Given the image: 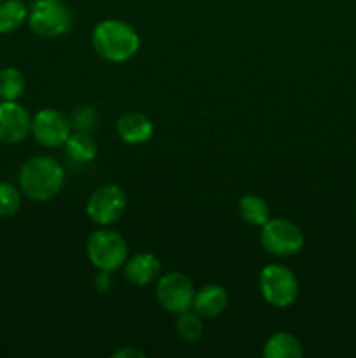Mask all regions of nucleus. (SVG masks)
<instances>
[{
    "label": "nucleus",
    "instance_id": "20e7f679",
    "mask_svg": "<svg viewBox=\"0 0 356 358\" xmlns=\"http://www.w3.org/2000/svg\"><path fill=\"white\" fill-rule=\"evenodd\" d=\"M86 254L94 268L114 273L121 269L128 259V243L115 231L98 229L87 238Z\"/></svg>",
    "mask_w": 356,
    "mask_h": 358
},
{
    "label": "nucleus",
    "instance_id": "4468645a",
    "mask_svg": "<svg viewBox=\"0 0 356 358\" xmlns=\"http://www.w3.org/2000/svg\"><path fill=\"white\" fill-rule=\"evenodd\" d=\"M63 147H65V156L68 157L70 163L77 166H84L96 159L98 145L89 133L73 131Z\"/></svg>",
    "mask_w": 356,
    "mask_h": 358
},
{
    "label": "nucleus",
    "instance_id": "1a4fd4ad",
    "mask_svg": "<svg viewBox=\"0 0 356 358\" xmlns=\"http://www.w3.org/2000/svg\"><path fill=\"white\" fill-rule=\"evenodd\" d=\"M72 133L73 128L70 119L56 108H42L31 117V136L42 147H63Z\"/></svg>",
    "mask_w": 356,
    "mask_h": 358
},
{
    "label": "nucleus",
    "instance_id": "4be33fe9",
    "mask_svg": "<svg viewBox=\"0 0 356 358\" xmlns=\"http://www.w3.org/2000/svg\"><path fill=\"white\" fill-rule=\"evenodd\" d=\"M143 357H145V353L133 348V346H126V348H121L117 350V352L112 353V358H143Z\"/></svg>",
    "mask_w": 356,
    "mask_h": 358
},
{
    "label": "nucleus",
    "instance_id": "9b49d317",
    "mask_svg": "<svg viewBox=\"0 0 356 358\" xmlns=\"http://www.w3.org/2000/svg\"><path fill=\"white\" fill-rule=\"evenodd\" d=\"M122 271H124V278L129 283L136 287H147L159 280L161 261L150 252H142V254L126 259Z\"/></svg>",
    "mask_w": 356,
    "mask_h": 358
},
{
    "label": "nucleus",
    "instance_id": "f8f14e48",
    "mask_svg": "<svg viewBox=\"0 0 356 358\" xmlns=\"http://www.w3.org/2000/svg\"><path fill=\"white\" fill-rule=\"evenodd\" d=\"M119 138L129 145H142L154 136V124L142 112H126L115 122Z\"/></svg>",
    "mask_w": 356,
    "mask_h": 358
},
{
    "label": "nucleus",
    "instance_id": "b1692460",
    "mask_svg": "<svg viewBox=\"0 0 356 358\" xmlns=\"http://www.w3.org/2000/svg\"><path fill=\"white\" fill-rule=\"evenodd\" d=\"M0 2H2V0H0Z\"/></svg>",
    "mask_w": 356,
    "mask_h": 358
},
{
    "label": "nucleus",
    "instance_id": "a211bd4d",
    "mask_svg": "<svg viewBox=\"0 0 356 358\" xmlns=\"http://www.w3.org/2000/svg\"><path fill=\"white\" fill-rule=\"evenodd\" d=\"M27 79L23 72L14 66L0 70V100L3 101H17L24 93Z\"/></svg>",
    "mask_w": 356,
    "mask_h": 358
},
{
    "label": "nucleus",
    "instance_id": "5701e85b",
    "mask_svg": "<svg viewBox=\"0 0 356 358\" xmlns=\"http://www.w3.org/2000/svg\"><path fill=\"white\" fill-rule=\"evenodd\" d=\"M110 275L112 273H108V271H100L98 278L94 280V285H96L98 290H101V292H107V290H110V287H112Z\"/></svg>",
    "mask_w": 356,
    "mask_h": 358
},
{
    "label": "nucleus",
    "instance_id": "6e6552de",
    "mask_svg": "<svg viewBox=\"0 0 356 358\" xmlns=\"http://www.w3.org/2000/svg\"><path fill=\"white\" fill-rule=\"evenodd\" d=\"M126 205L128 199L124 191L119 185L107 184L91 192L86 203V213L94 224L100 227H108L124 215Z\"/></svg>",
    "mask_w": 356,
    "mask_h": 358
},
{
    "label": "nucleus",
    "instance_id": "9d476101",
    "mask_svg": "<svg viewBox=\"0 0 356 358\" xmlns=\"http://www.w3.org/2000/svg\"><path fill=\"white\" fill-rule=\"evenodd\" d=\"M31 133V115L17 101H0V142L20 143Z\"/></svg>",
    "mask_w": 356,
    "mask_h": 358
},
{
    "label": "nucleus",
    "instance_id": "39448f33",
    "mask_svg": "<svg viewBox=\"0 0 356 358\" xmlns=\"http://www.w3.org/2000/svg\"><path fill=\"white\" fill-rule=\"evenodd\" d=\"M260 294L274 308H290L299 297V282L290 268L283 264H267L258 278Z\"/></svg>",
    "mask_w": 356,
    "mask_h": 358
},
{
    "label": "nucleus",
    "instance_id": "6ab92c4d",
    "mask_svg": "<svg viewBox=\"0 0 356 358\" xmlns=\"http://www.w3.org/2000/svg\"><path fill=\"white\" fill-rule=\"evenodd\" d=\"M177 332L180 334V338L185 339V341L195 343L201 338L202 332H205V318H202L201 315L195 313L191 308V310L178 315Z\"/></svg>",
    "mask_w": 356,
    "mask_h": 358
},
{
    "label": "nucleus",
    "instance_id": "423d86ee",
    "mask_svg": "<svg viewBox=\"0 0 356 358\" xmlns=\"http://www.w3.org/2000/svg\"><path fill=\"white\" fill-rule=\"evenodd\" d=\"M260 243L274 257H290L302 250L304 233L295 222L286 219H269L260 227Z\"/></svg>",
    "mask_w": 356,
    "mask_h": 358
},
{
    "label": "nucleus",
    "instance_id": "7ed1b4c3",
    "mask_svg": "<svg viewBox=\"0 0 356 358\" xmlns=\"http://www.w3.org/2000/svg\"><path fill=\"white\" fill-rule=\"evenodd\" d=\"M28 24L42 38H56L72 28V10L61 0H35L28 7Z\"/></svg>",
    "mask_w": 356,
    "mask_h": 358
},
{
    "label": "nucleus",
    "instance_id": "aec40b11",
    "mask_svg": "<svg viewBox=\"0 0 356 358\" xmlns=\"http://www.w3.org/2000/svg\"><path fill=\"white\" fill-rule=\"evenodd\" d=\"M21 206V192L9 182H0V219L13 217Z\"/></svg>",
    "mask_w": 356,
    "mask_h": 358
},
{
    "label": "nucleus",
    "instance_id": "f3484780",
    "mask_svg": "<svg viewBox=\"0 0 356 358\" xmlns=\"http://www.w3.org/2000/svg\"><path fill=\"white\" fill-rule=\"evenodd\" d=\"M28 20V7L23 0L0 2V34H13Z\"/></svg>",
    "mask_w": 356,
    "mask_h": 358
},
{
    "label": "nucleus",
    "instance_id": "f03ea898",
    "mask_svg": "<svg viewBox=\"0 0 356 358\" xmlns=\"http://www.w3.org/2000/svg\"><path fill=\"white\" fill-rule=\"evenodd\" d=\"M93 48L110 63L129 62L140 49V35L122 20H103L93 30Z\"/></svg>",
    "mask_w": 356,
    "mask_h": 358
},
{
    "label": "nucleus",
    "instance_id": "2eb2a0df",
    "mask_svg": "<svg viewBox=\"0 0 356 358\" xmlns=\"http://www.w3.org/2000/svg\"><path fill=\"white\" fill-rule=\"evenodd\" d=\"M262 355L265 358H300L304 355L302 345L290 332H276L265 341Z\"/></svg>",
    "mask_w": 356,
    "mask_h": 358
},
{
    "label": "nucleus",
    "instance_id": "f257e3e1",
    "mask_svg": "<svg viewBox=\"0 0 356 358\" xmlns=\"http://www.w3.org/2000/svg\"><path fill=\"white\" fill-rule=\"evenodd\" d=\"M65 170L49 156H34L20 170V191L34 201H51L65 185Z\"/></svg>",
    "mask_w": 356,
    "mask_h": 358
},
{
    "label": "nucleus",
    "instance_id": "dca6fc26",
    "mask_svg": "<svg viewBox=\"0 0 356 358\" xmlns=\"http://www.w3.org/2000/svg\"><path fill=\"white\" fill-rule=\"evenodd\" d=\"M237 212L241 219L253 227H262L271 219V208L267 201L257 194H246L237 203Z\"/></svg>",
    "mask_w": 356,
    "mask_h": 358
},
{
    "label": "nucleus",
    "instance_id": "412c9836",
    "mask_svg": "<svg viewBox=\"0 0 356 358\" xmlns=\"http://www.w3.org/2000/svg\"><path fill=\"white\" fill-rule=\"evenodd\" d=\"M70 122H72L73 131L91 133L98 126L96 108L91 107V105H80V107H77L73 110Z\"/></svg>",
    "mask_w": 356,
    "mask_h": 358
},
{
    "label": "nucleus",
    "instance_id": "0eeeda50",
    "mask_svg": "<svg viewBox=\"0 0 356 358\" xmlns=\"http://www.w3.org/2000/svg\"><path fill=\"white\" fill-rule=\"evenodd\" d=\"M194 283L184 273L170 271L166 275H161L159 280H157V303L168 313L180 315L184 311L191 310L192 303H194Z\"/></svg>",
    "mask_w": 356,
    "mask_h": 358
},
{
    "label": "nucleus",
    "instance_id": "ddd939ff",
    "mask_svg": "<svg viewBox=\"0 0 356 358\" xmlns=\"http://www.w3.org/2000/svg\"><path fill=\"white\" fill-rule=\"evenodd\" d=\"M227 306V292L222 285H205L198 290L192 303V310L205 320L220 317Z\"/></svg>",
    "mask_w": 356,
    "mask_h": 358
}]
</instances>
